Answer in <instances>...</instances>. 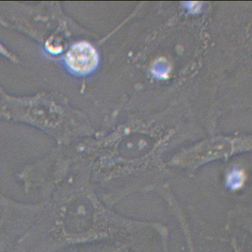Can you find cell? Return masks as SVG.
<instances>
[{
	"label": "cell",
	"mask_w": 252,
	"mask_h": 252,
	"mask_svg": "<svg viewBox=\"0 0 252 252\" xmlns=\"http://www.w3.org/2000/svg\"><path fill=\"white\" fill-rule=\"evenodd\" d=\"M245 178V174L242 170L234 169L228 174L227 179V185L231 189H238L244 183Z\"/></svg>",
	"instance_id": "obj_2"
},
{
	"label": "cell",
	"mask_w": 252,
	"mask_h": 252,
	"mask_svg": "<svg viewBox=\"0 0 252 252\" xmlns=\"http://www.w3.org/2000/svg\"><path fill=\"white\" fill-rule=\"evenodd\" d=\"M98 55L89 43L85 41L74 43L65 56L68 68L73 73L85 75L91 73L96 68Z\"/></svg>",
	"instance_id": "obj_1"
}]
</instances>
